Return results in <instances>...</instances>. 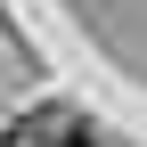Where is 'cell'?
<instances>
[{
  "mask_svg": "<svg viewBox=\"0 0 147 147\" xmlns=\"http://www.w3.org/2000/svg\"><path fill=\"white\" fill-rule=\"evenodd\" d=\"M33 131H41V123H33ZM33 131H25V147H98V139L74 131V123H65V131H49V139H33Z\"/></svg>",
  "mask_w": 147,
  "mask_h": 147,
  "instance_id": "1",
  "label": "cell"
}]
</instances>
